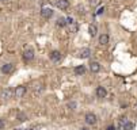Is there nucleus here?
Masks as SVG:
<instances>
[{
	"label": "nucleus",
	"instance_id": "obj_1",
	"mask_svg": "<svg viewBox=\"0 0 137 130\" xmlns=\"http://www.w3.org/2000/svg\"><path fill=\"white\" fill-rule=\"evenodd\" d=\"M23 57L27 60V61H31L34 58V49L31 47V46H27L25 49V52H23Z\"/></svg>",
	"mask_w": 137,
	"mask_h": 130
},
{
	"label": "nucleus",
	"instance_id": "obj_2",
	"mask_svg": "<svg viewBox=\"0 0 137 130\" xmlns=\"http://www.w3.org/2000/svg\"><path fill=\"white\" fill-rule=\"evenodd\" d=\"M12 95H14V91H12L11 88H6V89H3V91L0 92V98H2V99H4V100L11 99Z\"/></svg>",
	"mask_w": 137,
	"mask_h": 130
},
{
	"label": "nucleus",
	"instance_id": "obj_3",
	"mask_svg": "<svg viewBox=\"0 0 137 130\" xmlns=\"http://www.w3.org/2000/svg\"><path fill=\"white\" fill-rule=\"evenodd\" d=\"M26 94V87H23V85H19L15 88V91H14V95L15 98H18V99H20V98H23Z\"/></svg>",
	"mask_w": 137,
	"mask_h": 130
},
{
	"label": "nucleus",
	"instance_id": "obj_4",
	"mask_svg": "<svg viewBox=\"0 0 137 130\" xmlns=\"http://www.w3.org/2000/svg\"><path fill=\"white\" fill-rule=\"evenodd\" d=\"M84 119H86V122H87L88 125H95L96 123V115H95L94 112H87Z\"/></svg>",
	"mask_w": 137,
	"mask_h": 130
},
{
	"label": "nucleus",
	"instance_id": "obj_5",
	"mask_svg": "<svg viewBox=\"0 0 137 130\" xmlns=\"http://www.w3.org/2000/svg\"><path fill=\"white\" fill-rule=\"evenodd\" d=\"M41 15L44 16L45 19H49V18H52V16H53V10H52L50 7H44L42 11H41Z\"/></svg>",
	"mask_w": 137,
	"mask_h": 130
},
{
	"label": "nucleus",
	"instance_id": "obj_6",
	"mask_svg": "<svg viewBox=\"0 0 137 130\" xmlns=\"http://www.w3.org/2000/svg\"><path fill=\"white\" fill-rule=\"evenodd\" d=\"M56 7L60 8V10H67L69 7V2L68 0H57V2H56Z\"/></svg>",
	"mask_w": 137,
	"mask_h": 130
},
{
	"label": "nucleus",
	"instance_id": "obj_7",
	"mask_svg": "<svg viewBox=\"0 0 137 130\" xmlns=\"http://www.w3.org/2000/svg\"><path fill=\"white\" fill-rule=\"evenodd\" d=\"M91 56V50L88 47H83L82 50H79V57L80 58H88Z\"/></svg>",
	"mask_w": 137,
	"mask_h": 130
},
{
	"label": "nucleus",
	"instance_id": "obj_8",
	"mask_svg": "<svg viewBox=\"0 0 137 130\" xmlns=\"http://www.w3.org/2000/svg\"><path fill=\"white\" fill-rule=\"evenodd\" d=\"M50 60H52L53 62H59V61L61 60V53H60L59 50H53V52L50 53Z\"/></svg>",
	"mask_w": 137,
	"mask_h": 130
},
{
	"label": "nucleus",
	"instance_id": "obj_9",
	"mask_svg": "<svg viewBox=\"0 0 137 130\" xmlns=\"http://www.w3.org/2000/svg\"><path fill=\"white\" fill-rule=\"evenodd\" d=\"M90 71H91L92 73H98V72L101 71V64L96 62V61H92V62L90 64Z\"/></svg>",
	"mask_w": 137,
	"mask_h": 130
},
{
	"label": "nucleus",
	"instance_id": "obj_10",
	"mask_svg": "<svg viewBox=\"0 0 137 130\" xmlns=\"http://www.w3.org/2000/svg\"><path fill=\"white\" fill-rule=\"evenodd\" d=\"M106 95H107V91H106L104 87H98L96 88V96L98 98H106Z\"/></svg>",
	"mask_w": 137,
	"mask_h": 130
},
{
	"label": "nucleus",
	"instance_id": "obj_11",
	"mask_svg": "<svg viewBox=\"0 0 137 130\" xmlns=\"http://www.w3.org/2000/svg\"><path fill=\"white\" fill-rule=\"evenodd\" d=\"M14 69V65L12 64H4L3 67H2V72L3 73H11Z\"/></svg>",
	"mask_w": 137,
	"mask_h": 130
},
{
	"label": "nucleus",
	"instance_id": "obj_12",
	"mask_svg": "<svg viewBox=\"0 0 137 130\" xmlns=\"http://www.w3.org/2000/svg\"><path fill=\"white\" fill-rule=\"evenodd\" d=\"M84 72H86V67H84V65H79V67L75 68V73H76L77 76L84 75Z\"/></svg>",
	"mask_w": 137,
	"mask_h": 130
},
{
	"label": "nucleus",
	"instance_id": "obj_13",
	"mask_svg": "<svg viewBox=\"0 0 137 130\" xmlns=\"http://www.w3.org/2000/svg\"><path fill=\"white\" fill-rule=\"evenodd\" d=\"M99 44H101V45H107V44H109V35H107V34L99 35Z\"/></svg>",
	"mask_w": 137,
	"mask_h": 130
},
{
	"label": "nucleus",
	"instance_id": "obj_14",
	"mask_svg": "<svg viewBox=\"0 0 137 130\" xmlns=\"http://www.w3.org/2000/svg\"><path fill=\"white\" fill-rule=\"evenodd\" d=\"M88 32H90L91 37H95V35H96V32H98V29H96L95 24H91V26L88 27Z\"/></svg>",
	"mask_w": 137,
	"mask_h": 130
},
{
	"label": "nucleus",
	"instance_id": "obj_15",
	"mask_svg": "<svg viewBox=\"0 0 137 130\" xmlns=\"http://www.w3.org/2000/svg\"><path fill=\"white\" fill-rule=\"evenodd\" d=\"M122 129L124 130H133V123H132V122L125 121L124 123H122Z\"/></svg>",
	"mask_w": 137,
	"mask_h": 130
},
{
	"label": "nucleus",
	"instance_id": "obj_16",
	"mask_svg": "<svg viewBox=\"0 0 137 130\" xmlns=\"http://www.w3.org/2000/svg\"><path fill=\"white\" fill-rule=\"evenodd\" d=\"M65 24H67V20L64 19V18H59V19H57V26H59V27H64Z\"/></svg>",
	"mask_w": 137,
	"mask_h": 130
},
{
	"label": "nucleus",
	"instance_id": "obj_17",
	"mask_svg": "<svg viewBox=\"0 0 137 130\" xmlns=\"http://www.w3.org/2000/svg\"><path fill=\"white\" fill-rule=\"evenodd\" d=\"M76 106H77L76 102H69V103H68V107H69L71 110H75V109H76Z\"/></svg>",
	"mask_w": 137,
	"mask_h": 130
},
{
	"label": "nucleus",
	"instance_id": "obj_18",
	"mask_svg": "<svg viewBox=\"0 0 137 130\" xmlns=\"http://www.w3.org/2000/svg\"><path fill=\"white\" fill-rule=\"evenodd\" d=\"M18 118H19V121H20V122L26 121V115H25V114H19V115H18Z\"/></svg>",
	"mask_w": 137,
	"mask_h": 130
},
{
	"label": "nucleus",
	"instance_id": "obj_19",
	"mask_svg": "<svg viewBox=\"0 0 137 130\" xmlns=\"http://www.w3.org/2000/svg\"><path fill=\"white\" fill-rule=\"evenodd\" d=\"M4 126H6V122H4L3 119H0V130L4 129Z\"/></svg>",
	"mask_w": 137,
	"mask_h": 130
},
{
	"label": "nucleus",
	"instance_id": "obj_20",
	"mask_svg": "<svg viewBox=\"0 0 137 130\" xmlns=\"http://www.w3.org/2000/svg\"><path fill=\"white\" fill-rule=\"evenodd\" d=\"M99 3H101V0H91V4L92 6H98Z\"/></svg>",
	"mask_w": 137,
	"mask_h": 130
},
{
	"label": "nucleus",
	"instance_id": "obj_21",
	"mask_svg": "<svg viewBox=\"0 0 137 130\" xmlns=\"http://www.w3.org/2000/svg\"><path fill=\"white\" fill-rule=\"evenodd\" d=\"M103 11H104V8H103V7H101V8H99V10H98V11H96V14H98V15H99V14H102Z\"/></svg>",
	"mask_w": 137,
	"mask_h": 130
},
{
	"label": "nucleus",
	"instance_id": "obj_22",
	"mask_svg": "<svg viewBox=\"0 0 137 130\" xmlns=\"http://www.w3.org/2000/svg\"><path fill=\"white\" fill-rule=\"evenodd\" d=\"M107 130H114V126H109V127H107Z\"/></svg>",
	"mask_w": 137,
	"mask_h": 130
},
{
	"label": "nucleus",
	"instance_id": "obj_23",
	"mask_svg": "<svg viewBox=\"0 0 137 130\" xmlns=\"http://www.w3.org/2000/svg\"><path fill=\"white\" fill-rule=\"evenodd\" d=\"M80 130H90V129H88V127H82Z\"/></svg>",
	"mask_w": 137,
	"mask_h": 130
},
{
	"label": "nucleus",
	"instance_id": "obj_24",
	"mask_svg": "<svg viewBox=\"0 0 137 130\" xmlns=\"http://www.w3.org/2000/svg\"><path fill=\"white\" fill-rule=\"evenodd\" d=\"M0 2H8V0H0Z\"/></svg>",
	"mask_w": 137,
	"mask_h": 130
}]
</instances>
